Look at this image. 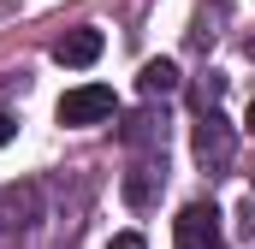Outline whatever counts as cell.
<instances>
[{
  "label": "cell",
  "mask_w": 255,
  "mask_h": 249,
  "mask_svg": "<svg viewBox=\"0 0 255 249\" xmlns=\"http://www.w3.org/2000/svg\"><path fill=\"white\" fill-rule=\"evenodd\" d=\"M54 60H60V65H95V60H101V30H89V24L65 30L60 42H54Z\"/></svg>",
  "instance_id": "52a82bcc"
},
{
  "label": "cell",
  "mask_w": 255,
  "mask_h": 249,
  "mask_svg": "<svg viewBox=\"0 0 255 249\" xmlns=\"http://www.w3.org/2000/svg\"><path fill=\"white\" fill-rule=\"evenodd\" d=\"M36 214H42V184H30V178L0 184V238H24L36 226Z\"/></svg>",
  "instance_id": "7a4b0ae2"
},
{
  "label": "cell",
  "mask_w": 255,
  "mask_h": 249,
  "mask_svg": "<svg viewBox=\"0 0 255 249\" xmlns=\"http://www.w3.org/2000/svg\"><path fill=\"white\" fill-rule=\"evenodd\" d=\"M113 249H142V238H136V232H119V238H113Z\"/></svg>",
  "instance_id": "8fae6325"
},
{
  "label": "cell",
  "mask_w": 255,
  "mask_h": 249,
  "mask_svg": "<svg viewBox=\"0 0 255 249\" xmlns=\"http://www.w3.org/2000/svg\"><path fill=\"white\" fill-rule=\"evenodd\" d=\"M12 130H18V124H12V119H6V113H0V148L12 142Z\"/></svg>",
  "instance_id": "7c38bea8"
},
{
  "label": "cell",
  "mask_w": 255,
  "mask_h": 249,
  "mask_svg": "<svg viewBox=\"0 0 255 249\" xmlns=\"http://www.w3.org/2000/svg\"><path fill=\"white\" fill-rule=\"evenodd\" d=\"M220 24H226V0H202L196 6V24H190V48L196 54H208L220 42Z\"/></svg>",
  "instance_id": "ba28073f"
},
{
  "label": "cell",
  "mask_w": 255,
  "mask_h": 249,
  "mask_svg": "<svg viewBox=\"0 0 255 249\" xmlns=\"http://www.w3.org/2000/svg\"><path fill=\"white\" fill-rule=\"evenodd\" d=\"M244 232H250V238H255V202H250V208H244Z\"/></svg>",
  "instance_id": "4fadbf2b"
},
{
  "label": "cell",
  "mask_w": 255,
  "mask_h": 249,
  "mask_svg": "<svg viewBox=\"0 0 255 249\" xmlns=\"http://www.w3.org/2000/svg\"><path fill=\"white\" fill-rule=\"evenodd\" d=\"M172 238H178V249H220V208L214 202H190L172 220Z\"/></svg>",
  "instance_id": "277c9868"
},
{
  "label": "cell",
  "mask_w": 255,
  "mask_h": 249,
  "mask_svg": "<svg viewBox=\"0 0 255 249\" xmlns=\"http://www.w3.org/2000/svg\"><path fill=\"white\" fill-rule=\"evenodd\" d=\"M136 83H142V95H148V101H154V95H172V89H178V65H172V60H148Z\"/></svg>",
  "instance_id": "9c48e42d"
},
{
  "label": "cell",
  "mask_w": 255,
  "mask_h": 249,
  "mask_svg": "<svg viewBox=\"0 0 255 249\" xmlns=\"http://www.w3.org/2000/svg\"><path fill=\"white\" fill-rule=\"evenodd\" d=\"M244 54H250V60H255V36H250V42H244Z\"/></svg>",
  "instance_id": "5bb4252c"
},
{
  "label": "cell",
  "mask_w": 255,
  "mask_h": 249,
  "mask_svg": "<svg viewBox=\"0 0 255 249\" xmlns=\"http://www.w3.org/2000/svg\"><path fill=\"white\" fill-rule=\"evenodd\" d=\"M166 184V154H136V166L125 172V202L130 208H148Z\"/></svg>",
  "instance_id": "8992f818"
},
{
  "label": "cell",
  "mask_w": 255,
  "mask_h": 249,
  "mask_svg": "<svg viewBox=\"0 0 255 249\" xmlns=\"http://www.w3.org/2000/svg\"><path fill=\"white\" fill-rule=\"evenodd\" d=\"M190 154H196V166H202L208 178L232 172V160H238V130H232V119H226L220 107H202V113H196Z\"/></svg>",
  "instance_id": "6da1fadb"
},
{
  "label": "cell",
  "mask_w": 255,
  "mask_h": 249,
  "mask_svg": "<svg viewBox=\"0 0 255 249\" xmlns=\"http://www.w3.org/2000/svg\"><path fill=\"white\" fill-rule=\"evenodd\" d=\"M119 142H125L130 154H166V113H154V107L130 113L119 124Z\"/></svg>",
  "instance_id": "5b68a950"
},
{
  "label": "cell",
  "mask_w": 255,
  "mask_h": 249,
  "mask_svg": "<svg viewBox=\"0 0 255 249\" xmlns=\"http://www.w3.org/2000/svg\"><path fill=\"white\" fill-rule=\"evenodd\" d=\"M113 107H119V101H113L107 83H77V89H65V95H60L54 113H60V124H107V119H113Z\"/></svg>",
  "instance_id": "3957f363"
},
{
  "label": "cell",
  "mask_w": 255,
  "mask_h": 249,
  "mask_svg": "<svg viewBox=\"0 0 255 249\" xmlns=\"http://www.w3.org/2000/svg\"><path fill=\"white\" fill-rule=\"evenodd\" d=\"M220 95H226V77H220V71H208V77L196 83V113H202V107H220Z\"/></svg>",
  "instance_id": "30bf717a"
},
{
  "label": "cell",
  "mask_w": 255,
  "mask_h": 249,
  "mask_svg": "<svg viewBox=\"0 0 255 249\" xmlns=\"http://www.w3.org/2000/svg\"><path fill=\"white\" fill-rule=\"evenodd\" d=\"M250 130H255V101H250Z\"/></svg>",
  "instance_id": "9a60e30c"
}]
</instances>
